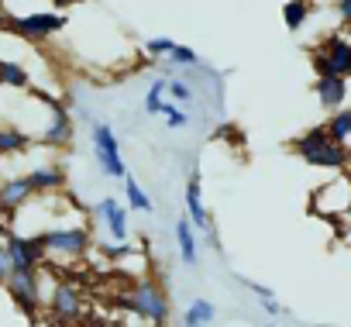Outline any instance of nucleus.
Listing matches in <instances>:
<instances>
[{"label":"nucleus","mask_w":351,"mask_h":327,"mask_svg":"<svg viewBox=\"0 0 351 327\" xmlns=\"http://www.w3.org/2000/svg\"><path fill=\"white\" fill-rule=\"evenodd\" d=\"M114 303L121 310H128V313H138L148 324H169V313H172L169 310V296H165V289L155 279H138L131 286V293L128 296H117Z\"/></svg>","instance_id":"1"},{"label":"nucleus","mask_w":351,"mask_h":327,"mask_svg":"<svg viewBox=\"0 0 351 327\" xmlns=\"http://www.w3.org/2000/svg\"><path fill=\"white\" fill-rule=\"evenodd\" d=\"M4 293L11 296V303L18 306L21 317L35 320L38 306H42V279L38 269H11V276L4 279Z\"/></svg>","instance_id":"2"},{"label":"nucleus","mask_w":351,"mask_h":327,"mask_svg":"<svg viewBox=\"0 0 351 327\" xmlns=\"http://www.w3.org/2000/svg\"><path fill=\"white\" fill-rule=\"evenodd\" d=\"M8 28L25 38V42H49L52 35H59L66 28V14L62 11H32V14H21V18H11Z\"/></svg>","instance_id":"3"},{"label":"nucleus","mask_w":351,"mask_h":327,"mask_svg":"<svg viewBox=\"0 0 351 327\" xmlns=\"http://www.w3.org/2000/svg\"><path fill=\"white\" fill-rule=\"evenodd\" d=\"M49 255H62V258H83L93 245V234L86 224H66V228H45L42 231Z\"/></svg>","instance_id":"4"},{"label":"nucleus","mask_w":351,"mask_h":327,"mask_svg":"<svg viewBox=\"0 0 351 327\" xmlns=\"http://www.w3.org/2000/svg\"><path fill=\"white\" fill-rule=\"evenodd\" d=\"M90 138H93V155H97V166L104 169V176L124 180L128 176V166H124V158H121V145H117V134L110 131V124H93Z\"/></svg>","instance_id":"5"},{"label":"nucleus","mask_w":351,"mask_h":327,"mask_svg":"<svg viewBox=\"0 0 351 327\" xmlns=\"http://www.w3.org/2000/svg\"><path fill=\"white\" fill-rule=\"evenodd\" d=\"M35 97L49 107V121H45V131H42V145H49V148H66V145L73 141V117H69V110H66L52 93H45V90H35Z\"/></svg>","instance_id":"6"},{"label":"nucleus","mask_w":351,"mask_h":327,"mask_svg":"<svg viewBox=\"0 0 351 327\" xmlns=\"http://www.w3.org/2000/svg\"><path fill=\"white\" fill-rule=\"evenodd\" d=\"M8 255H11L14 269H42L49 262V248H45L42 231L28 234V238L18 234V231H8Z\"/></svg>","instance_id":"7"},{"label":"nucleus","mask_w":351,"mask_h":327,"mask_svg":"<svg viewBox=\"0 0 351 327\" xmlns=\"http://www.w3.org/2000/svg\"><path fill=\"white\" fill-rule=\"evenodd\" d=\"M49 313H52L56 324H80V320L86 317L83 293H80L73 282L59 279V282L52 286V296H49Z\"/></svg>","instance_id":"8"},{"label":"nucleus","mask_w":351,"mask_h":327,"mask_svg":"<svg viewBox=\"0 0 351 327\" xmlns=\"http://www.w3.org/2000/svg\"><path fill=\"white\" fill-rule=\"evenodd\" d=\"M348 190H351V180H348V176H334L330 183H324V186L313 193L310 210H313V214H320V217H327V221L344 217V207H348Z\"/></svg>","instance_id":"9"},{"label":"nucleus","mask_w":351,"mask_h":327,"mask_svg":"<svg viewBox=\"0 0 351 327\" xmlns=\"http://www.w3.org/2000/svg\"><path fill=\"white\" fill-rule=\"evenodd\" d=\"M306 166H313V169H330V173H344L348 169V145L344 141H334V138H327V141H320L317 148H310L306 155H300Z\"/></svg>","instance_id":"10"},{"label":"nucleus","mask_w":351,"mask_h":327,"mask_svg":"<svg viewBox=\"0 0 351 327\" xmlns=\"http://www.w3.org/2000/svg\"><path fill=\"white\" fill-rule=\"evenodd\" d=\"M32 197H35V190H32V180L28 176H8L4 183H0V214L14 217L18 210L28 207Z\"/></svg>","instance_id":"11"},{"label":"nucleus","mask_w":351,"mask_h":327,"mask_svg":"<svg viewBox=\"0 0 351 327\" xmlns=\"http://www.w3.org/2000/svg\"><path fill=\"white\" fill-rule=\"evenodd\" d=\"M313 93H317L324 110H337L348 100V76H317Z\"/></svg>","instance_id":"12"},{"label":"nucleus","mask_w":351,"mask_h":327,"mask_svg":"<svg viewBox=\"0 0 351 327\" xmlns=\"http://www.w3.org/2000/svg\"><path fill=\"white\" fill-rule=\"evenodd\" d=\"M97 214H100V221H104V228H107V234H110L114 241H124V238H128V210H124L114 197H104V200L97 204Z\"/></svg>","instance_id":"13"},{"label":"nucleus","mask_w":351,"mask_h":327,"mask_svg":"<svg viewBox=\"0 0 351 327\" xmlns=\"http://www.w3.org/2000/svg\"><path fill=\"white\" fill-rule=\"evenodd\" d=\"M324 56H327L334 76H348V80H351V42H348V38L330 35V38L324 42Z\"/></svg>","instance_id":"14"},{"label":"nucleus","mask_w":351,"mask_h":327,"mask_svg":"<svg viewBox=\"0 0 351 327\" xmlns=\"http://www.w3.org/2000/svg\"><path fill=\"white\" fill-rule=\"evenodd\" d=\"M28 180H32L35 193H56V190L66 186V169L62 166H38V169L28 173Z\"/></svg>","instance_id":"15"},{"label":"nucleus","mask_w":351,"mask_h":327,"mask_svg":"<svg viewBox=\"0 0 351 327\" xmlns=\"http://www.w3.org/2000/svg\"><path fill=\"white\" fill-rule=\"evenodd\" d=\"M186 217H190L193 228H207V224H210V214H207L204 193H200V176H193V180L186 183Z\"/></svg>","instance_id":"16"},{"label":"nucleus","mask_w":351,"mask_h":327,"mask_svg":"<svg viewBox=\"0 0 351 327\" xmlns=\"http://www.w3.org/2000/svg\"><path fill=\"white\" fill-rule=\"evenodd\" d=\"M0 86L25 90V86H32V73L21 62H14V59H0Z\"/></svg>","instance_id":"17"},{"label":"nucleus","mask_w":351,"mask_h":327,"mask_svg":"<svg viewBox=\"0 0 351 327\" xmlns=\"http://www.w3.org/2000/svg\"><path fill=\"white\" fill-rule=\"evenodd\" d=\"M176 245H180V258L186 265H197V238H193L190 217H183L180 224H176Z\"/></svg>","instance_id":"18"},{"label":"nucleus","mask_w":351,"mask_h":327,"mask_svg":"<svg viewBox=\"0 0 351 327\" xmlns=\"http://www.w3.org/2000/svg\"><path fill=\"white\" fill-rule=\"evenodd\" d=\"M217 320V306L210 303V300H193L190 306H186V313H183V324L186 327H207V324H214Z\"/></svg>","instance_id":"19"},{"label":"nucleus","mask_w":351,"mask_h":327,"mask_svg":"<svg viewBox=\"0 0 351 327\" xmlns=\"http://www.w3.org/2000/svg\"><path fill=\"white\" fill-rule=\"evenodd\" d=\"M327 134L334 141H351V107H337L330 110V121H327Z\"/></svg>","instance_id":"20"},{"label":"nucleus","mask_w":351,"mask_h":327,"mask_svg":"<svg viewBox=\"0 0 351 327\" xmlns=\"http://www.w3.org/2000/svg\"><path fill=\"white\" fill-rule=\"evenodd\" d=\"M28 148V134L18 128H0V155H21Z\"/></svg>","instance_id":"21"},{"label":"nucleus","mask_w":351,"mask_h":327,"mask_svg":"<svg viewBox=\"0 0 351 327\" xmlns=\"http://www.w3.org/2000/svg\"><path fill=\"white\" fill-rule=\"evenodd\" d=\"M124 193H128V207H131V210H138V214H152V210H155V204L148 200V193H145L131 176H124Z\"/></svg>","instance_id":"22"},{"label":"nucleus","mask_w":351,"mask_h":327,"mask_svg":"<svg viewBox=\"0 0 351 327\" xmlns=\"http://www.w3.org/2000/svg\"><path fill=\"white\" fill-rule=\"evenodd\" d=\"M306 18H310L306 0H289V4L282 8V25H286L289 32H300V28L306 25Z\"/></svg>","instance_id":"23"},{"label":"nucleus","mask_w":351,"mask_h":327,"mask_svg":"<svg viewBox=\"0 0 351 327\" xmlns=\"http://www.w3.org/2000/svg\"><path fill=\"white\" fill-rule=\"evenodd\" d=\"M327 138H330V134H327V124H317V128H310L306 134H300V138L293 141V152H296V155H306L310 148H317V145L327 141Z\"/></svg>","instance_id":"24"},{"label":"nucleus","mask_w":351,"mask_h":327,"mask_svg":"<svg viewBox=\"0 0 351 327\" xmlns=\"http://www.w3.org/2000/svg\"><path fill=\"white\" fill-rule=\"evenodd\" d=\"M162 104H165V76L148 86V93H145V114H152V117L162 114Z\"/></svg>","instance_id":"25"},{"label":"nucleus","mask_w":351,"mask_h":327,"mask_svg":"<svg viewBox=\"0 0 351 327\" xmlns=\"http://www.w3.org/2000/svg\"><path fill=\"white\" fill-rule=\"evenodd\" d=\"M162 117H165V124L172 128V131H180V128H186V110H183V104H176V100H165L162 104Z\"/></svg>","instance_id":"26"},{"label":"nucleus","mask_w":351,"mask_h":327,"mask_svg":"<svg viewBox=\"0 0 351 327\" xmlns=\"http://www.w3.org/2000/svg\"><path fill=\"white\" fill-rule=\"evenodd\" d=\"M165 62H169L172 69H180V66H197V62H200V56H197L193 49H186V45H180V42H176V49L165 56Z\"/></svg>","instance_id":"27"},{"label":"nucleus","mask_w":351,"mask_h":327,"mask_svg":"<svg viewBox=\"0 0 351 327\" xmlns=\"http://www.w3.org/2000/svg\"><path fill=\"white\" fill-rule=\"evenodd\" d=\"M165 93H169V100H176V104H190V100H193V90H190V83H183V80H169V83H165Z\"/></svg>","instance_id":"28"},{"label":"nucleus","mask_w":351,"mask_h":327,"mask_svg":"<svg viewBox=\"0 0 351 327\" xmlns=\"http://www.w3.org/2000/svg\"><path fill=\"white\" fill-rule=\"evenodd\" d=\"M100 255H104V258H110V262H121V258H131V255H134V248H131L128 241H114V245L107 241V245H100Z\"/></svg>","instance_id":"29"},{"label":"nucleus","mask_w":351,"mask_h":327,"mask_svg":"<svg viewBox=\"0 0 351 327\" xmlns=\"http://www.w3.org/2000/svg\"><path fill=\"white\" fill-rule=\"evenodd\" d=\"M172 49H176V38H165V35L145 42V52H148V56H169Z\"/></svg>","instance_id":"30"},{"label":"nucleus","mask_w":351,"mask_h":327,"mask_svg":"<svg viewBox=\"0 0 351 327\" xmlns=\"http://www.w3.org/2000/svg\"><path fill=\"white\" fill-rule=\"evenodd\" d=\"M11 269H14V265H11V255H8V238H4V241H0V286H4V279L11 276Z\"/></svg>","instance_id":"31"},{"label":"nucleus","mask_w":351,"mask_h":327,"mask_svg":"<svg viewBox=\"0 0 351 327\" xmlns=\"http://www.w3.org/2000/svg\"><path fill=\"white\" fill-rule=\"evenodd\" d=\"M241 282H245V286H248V293H255L258 300H269V296H276L269 286H262V282H255V279H241Z\"/></svg>","instance_id":"32"},{"label":"nucleus","mask_w":351,"mask_h":327,"mask_svg":"<svg viewBox=\"0 0 351 327\" xmlns=\"http://www.w3.org/2000/svg\"><path fill=\"white\" fill-rule=\"evenodd\" d=\"M262 310H265L269 317H282V313H286V310H282V306L276 303V296H269V300H262Z\"/></svg>","instance_id":"33"},{"label":"nucleus","mask_w":351,"mask_h":327,"mask_svg":"<svg viewBox=\"0 0 351 327\" xmlns=\"http://www.w3.org/2000/svg\"><path fill=\"white\" fill-rule=\"evenodd\" d=\"M337 14L344 25H351V0H337Z\"/></svg>","instance_id":"34"},{"label":"nucleus","mask_w":351,"mask_h":327,"mask_svg":"<svg viewBox=\"0 0 351 327\" xmlns=\"http://www.w3.org/2000/svg\"><path fill=\"white\" fill-rule=\"evenodd\" d=\"M69 4H76V0H52V8H56V11H66Z\"/></svg>","instance_id":"35"},{"label":"nucleus","mask_w":351,"mask_h":327,"mask_svg":"<svg viewBox=\"0 0 351 327\" xmlns=\"http://www.w3.org/2000/svg\"><path fill=\"white\" fill-rule=\"evenodd\" d=\"M348 180H351V176H348ZM344 221L351 224V190H348V207H344Z\"/></svg>","instance_id":"36"},{"label":"nucleus","mask_w":351,"mask_h":327,"mask_svg":"<svg viewBox=\"0 0 351 327\" xmlns=\"http://www.w3.org/2000/svg\"><path fill=\"white\" fill-rule=\"evenodd\" d=\"M344 173H351V145H348V169Z\"/></svg>","instance_id":"37"}]
</instances>
